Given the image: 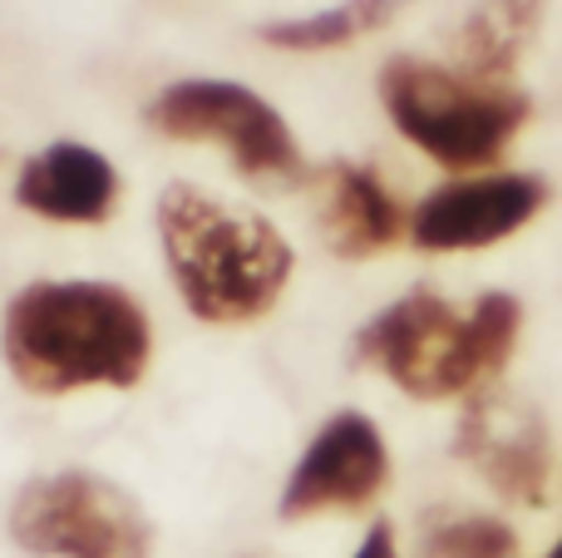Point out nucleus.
Returning a JSON list of instances; mask_svg holds the SVG:
<instances>
[{
    "mask_svg": "<svg viewBox=\"0 0 562 558\" xmlns=\"http://www.w3.org/2000/svg\"><path fill=\"white\" fill-rule=\"evenodd\" d=\"M0 356L30 395L89 386L128 391L154 361V326L134 292L94 277H45L10 297Z\"/></svg>",
    "mask_w": 562,
    "mask_h": 558,
    "instance_id": "obj_1",
    "label": "nucleus"
},
{
    "mask_svg": "<svg viewBox=\"0 0 562 558\" xmlns=\"http://www.w3.org/2000/svg\"><path fill=\"white\" fill-rule=\"evenodd\" d=\"M524 336L514 292H479L469 306L435 287H409L350 342V361L380 371L409 401H469L504 381Z\"/></svg>",
    "mask_w": 562,
    "mask_h": 558,
    "instance_id": "obj_2",
    "label": "nucleus"
},
{
    "mask_svg": "<svg viewBox=\"0 0 562 558\" xmlns=\"http://www.w3.org/2000/svg\"><path fill=\"white\" fill-rule=\"evenodd\" d=\"M164 263L183 306L207 326L262 322L291 282L296 253L252 208H233L193 183H168L154 208Z\"/></svg>",
    "mask_w": 562,
    "mask_h": 558,
    "instance_id": "obj_3",
    "label": "nucleus"
},
{
    "mask_svg": "<svg viewBox=\"0 0 562 558\" xmlns=\"http://www.w3.org/2000/svg\"><path fill=\"white\" fill-rule=\"evenodd\" d=\"M380 104L390 124L425 158L449 174H494L518 129L533 114V99L514 79H479L419 55H395L380 69Z\"/></svg>",
    "mask_w": 562,
    "mask_h": 558,
    "instance_id": "obj_4",
    "label": "nucleus"
},
{
    "mask_svg": "<svg viewBox=\"0 0 562 558\" xmlns=\"http://www.w3.org/2000/svg\"><path fill=\"white\" fill-rule=\"evenodd\" d=\"M10 539L30 558H154L148 514L94 470L30 480L10 504Z\"/></svg>",
    "mask_w": 562,
    "mask_h": 558,
    "instance_id": "obj_5",
    "label": "nucleus"
},
{
    "mask_svg": "<svg viewBox=\"0 0 562 558\" xmlns=\"http://www.w3.org/2000/svg\"><path fill=\"white\" fill-rule=\"evenodd\" d=\"M144 119L164 138L217 144L247 183L296 188L311 178L291 124L257 89L233 85V79H178L164 94H154Z\"/></svg>",
    "mask_w": 562,
    "mask_h": 558,
    "instance_id": "obj_6",
    "label": "nucleus"
},
{
    "mask_svg": "<svg viewBox=\"0 0 562 558\" xmlns=\"http://www.w3.org/2000/svg\"><path fill=\"white\" fill-rule=\"evenodd\" d=\"M449 450L479 475V484H488L514 510H543L553 500L558 455L548 415L528 395L508 391L504 381L464 401Z\"/></svg>",
    "mask_w": 562,
    "mask_h": 558,
    "instance_id": "obj_7",
    "label": "nucleus"
},
{
    "mask_svg": "<svg viewBox=\"0 0 562 558\" xmlns=\"http://www.w3.org/2000/svg\"><path fill=\"white\" fill-rule=\"evenodd\" d=\"M390 490V445L366 411H336L291 465L277 514L286 524L316 514H360Z\"/></svg>",
    "mask_w": 562,
    "mask_h": 558,
    "instance_id": "obj_8",
    "label": "nucleus"
},
{
    "mask_svg": "<svg viewBox=\"0 0 562 558\" xmlns=\"http://www.w3.org/2000/svg\"><path fill=\"white\" fill-rule=\"evenodd\" d=\"M543 174H469L429 188L409 208V243L419 253H484L524 233L548 208Z\"/></svg>",
    "mask_w": 562,
    "mask_h": 558,
    "instance_id": "obj_9",
    "label": "nucleus"
},
{
    "mask_svg": "<svg viewBox=\"0 0 562 558\" xmlns=\"http://www.w3.org/2000/svg\"><path fill=\"white\" fill-rule=\"evenodd\" d=\"M311 183H316L321 237L336 257L366 263V257L390 253L395 243H409V208L390 193V183L370 164L336 158L321 174H311Z\"/></svg>",
    "mask_w": 562,
    "mask_h": 558,
    "instance_id": "obj_10",
    "label": "nucleus"
},
{
    "mask_svg": "<svg viewBox=\"0 0 562 558\" xmlns=\"http://www.w3.org/2000/svg\"><path fill=\"white\" fill-rule=\"evenodd\" d=\"M15 203L45 223H104L119 203V168L99 148L59 138L25 158L15 178Z\"/></svg>",
    "mask_w": 562,
    "mask_h": 558,
    "instance_id": "obj_11",
    "label": "nucleus"
},
{
    "mask_svg": "<svg viewBox=\"0 0 562 558\" xmlns=\"http://www.w3.org/2000/svg\"><path fill=\"white\" fill-rule=\"evenodd\" d=\"M548 15V0H474L459 25V69L479 79H514L518 59L538 40Z\"/></svg>",
    "mask_w": 562,
    "mask_h": 558,
    "instance_id": "obj_12",
    "label": "nucleus"
},
{
    "mask_svg": "<svg viewBox=\"0 0 562 558\" xmlns=\"http://www.w3.org/2000/svg\"><path fill=\"white\" fill-rule=\"evenodd\" d=\"M419 558H524V534L488 510H429L415 534Z\"/></svg>",
    "mask_w": 562,
    "mask_h": 558,
    "instance_id": "obj_13",
    "label": "nucleus"
},
{
    "mask_svg": "<svg viewBox=\"0 0 562 558\" xmlns=\"http://www.w3.org/2000/svg\"><path fill=\"white\" fill-rule=\"evenodd\" d=\"M405 5L409 0H340V5L316 10V15H291L277 25H262V40L277 49H291V55H316V49L350 45V40L390 25Z\"/></svg>",
    "mask_w": 562,
    "mask_h": 558,
    "instance_id": "obj_14",
    "label": "nucleus"
},
{
    "mask_svg": "<svg viewBox=\"0 0 562 558\" xmlns=\"http://www.w3.org/2000/svg\"><path fill=\"white\" fill-rule=\"evenodd\" d=\"M350 558H400V539H395V524L390 520H375L366 529V539L356 544V554Z\"/></svg>",
    "mask_w": 562,
    "mask_h": 558,
    "instance_id": "obj_15",
    "label": "nucleus"
},
{
    "mask_svg": "<svg viewBox=\"0 0 562 558\" xmlns=\"http://www.w3.org/2000/svg\"><path fill=\"white\" fill-rule=\"evenodd\" d=\"M543 558H562V539H558V544H553V549H548Z\"/></svg>",
    "mask_w": 562,
    "mask_h": 558,
    "instance_id": "obj_16",
    "label": "nucleus"
}]
</instances>
